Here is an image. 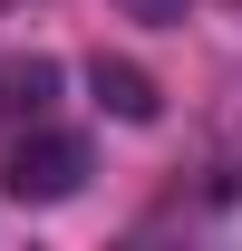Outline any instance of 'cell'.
I'll return each instance as SVG.
<instances>
[{
  "label": "cell",
  "mask_w": 242,
  "mask_h": 251,
  "mask_svg": "<svg viewBox=\"0 0 242 251\" xmlns=\"http://www.w3.org/2000/svg\"><path fill=\"white\" fill-rule=\"evenodd\" d=\"M0 184H10V203H68V193L88 184V145L78 135H20L10 145V164H0Z\"/></svg>",
  "instance_id": "cell-1"
},
{
  "label": "cell",
  "mask_w": 242,
  "mask_h": 251,
  "mask_svg": "<svg viewBox=\"0 0 242 251\" xmlns=\"http://www.w3.org/2000/svg\"><path fill=\"white\" fill-rule=\"evenodd\" d=\"M59 106V58H0V126H39Z\"/></svg>",
  "instance_id": "cell-2"
},
{
  "label": "cell",
  "mask_w": 242,
  "mask_h": 251,
  "mask_svg": "<svg viewBox=\"0 0 242 251\" xmlns=\"http://www.w3.org/2000/svg\"><path fill=\"white\" fill-rule=\"evenodd\" d=\"M88 87H97V106H107V116H126V126H155V106H165V97H155V77L136 58H88Z\"/></svg>",
  "instance_id": "cell-3"
},
{
  "label": "cell",
  "mask_w": 242,
  "mask_h": 251,
  "mask_svg": "<svg viewBox=\"0 0 242 251\" xmlns=\"http://www.w3.org/2000/svg\"><path fill=\"white\" fill-rule=\"evenodd\" d=\"M117 10H126V20H146V29H175L194 0H117Z\"/></svg>",
  "instance_id": "cell-4"
}]
</instances>
